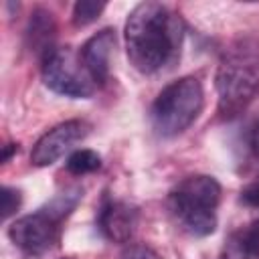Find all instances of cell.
Returning <instances> with one entry per match:
<instances>
[{"instance_id":"obj_1","label":"cell","mask_w":259,"mask_h":259,"mask_svg":"<svg viewBox=\"0 0 259 259\" xmlns=\"http://www.w3.org/2000/svg\"><path fill=\"white\" fill-rule=\"evenodd\" d=\"M182 38V18L162 2H140L125 20L127 59L144 75L168 69L180 55Z\"/></svg>"},{"instance_id":"obj_2","label":"cell","mask_w":259,"mask_h":259,"mask_svg":"<svg viewBox=\"0 0 259 259\" xmlns=\"http://www.w3.org/2000/svg\"><path fill=\"white\" fill-rule=\"evenodd\" d=\"M219 93V113L233 117L259 95V42L243 38L231 45L214 77Z\"/></svg>"},{"instance_id":"obj_3","label":"cell","mask_w":259,"mask_h":259,"mask_svg":"<svg viewBox=\"0 0 259 259\" xmlns=\"http://www.w3.org/2000/svg\"><path fill=\"white\" fill-rule=\"evenodd\" d=\"M221 200V184L206 174H194L180 180L168 204L176 221L194 237H206L217 229V206Z\"/></svg>"},{"instance_id":"obj_4","label":"cell","mask_w":259,"mask_h":259,"mask_svg":"<svg viewBox=\"0 0 259 259\" xmlns=\"http://www.w3.org/2000/svg\"><path fill=\"white\" fill-rule=\"evenodd\" d=\"M204 93L196 77H180L168 83L152 103V125L160 136L182 134L202 111Z\"/></svg>"},{"instance_id":"obj_5","label":"cell","mask_w":259,"mask_h":259,"mask_svg":"<svg viewBox=\"0 0 259 259\" xmlns=\"http://www.w3.org/2000/svg\"><path fill=\"white\" fill-rule=\"evenodd\" d=\"M75 202L77 198L69 200V194H65L55 198L47 208L16 219L8 229L10 241L28 255H42L55 249L61 239V223Z\"/></svg>"},{"instance_id":"obj_6","label":"cell","mask_w":259,"mask_h":259,"mask_svg":"<svg viewBox=\"0 0 259 259\" xmlns=\"http://www.w3.org/2000/svg\"><path fill=\"white\" fill-rule=\"evenodd\" d=\"M42 81L51 91L73 99L91 97L97 87L87 73L81 57L67 47H55L42 57Z\"/></svg>"},{"instance_id":"obj_7","label":"cell","mask_w":259,"mask_h":259,"mask_svg":"<svg viewBox=\"0 0 259 259\" xmlns=\"http://www.w3.org/2000/svg\"><path fill=\"white\" fill-rule=\"evenodd\" d=\"M87 136V123L81 119H69L63 121L49 132H45L30 152V162L34 166H51L55 164L73 144L81 142Z\"/></svg>"},{"instance_id":"obj_8","label":"cell","mask_w":259,"mask_h":259,"mask_svg":"<svg viewBox=\"0 0 259 259\" xmlns=\"http://www.w3.org/2000/svg\"><path fill=\"white\" fill-rule=\"evenodd\" d=\"M136 221H138V214H136V210L127 202L105 198L101 208H99L97 225H99L101 235L107 241H111V243H125L134 235Z\"/></svg>"},{"instance_id":"obj_9","label":"cell","mask_w":259,"mask_h":259,"mask_svg":"<svg viewBox=\"0 0 259 259\" xmlns=\"http://www.w3.org/2000/svg\"><path fill=\"white\" fill-rule=\"evenodd\" d=\"M115 47V32L111 28H103L85 40L81 47V61L95 81V85H105L109 79V57Z\"/></svg>"},{"instance_id":"obj_10","label":"cell","mask_w":259,"mask_h":259,"mask_svg":"<svg viewBox=\"0 0 259 259\" xmlns=\"http://www.w3.org/2000/svg\"><path fill=\"white\" fill-rule=\"evenodd\" d=\"M259 257V221L235 231L221 253V259H253Z\"/></svg>"},{"instance_id":"obj_11","label":"cell","mask_w":259,"mask_h":259,"mask_svg":"<svg viewBox=\"0 0 259 259\" xmlns=\"http://www.w3.org/2000/svg\"><path fill=\"white\" fill-rule=\"evenodd\" d=\"M55 32H57V26H55L53 14L45 8H36L30 14V22H28V28H26V36H28L30 47L40 51L42 57H45L51 49H55L53 47Z\"/></svg>"},{"instance_id":"obj_12","label":"cell","mask_w":259,"mask_h":259,"mask_svg":"<svg viewBox=\"0 0 259 259\" xmlns=\"http://www.w3.org/2000/svg\"><path fill=\"white\" fill-rule=\"evenodd\" d=\"M101 168V156L93 150H77L69 156L67 160V170L75 176H83V174H89V172H95Z\"/></svg>"},{"instance_id":"obj_13","label":"cell","mask_w":259,"mask_h":259,"mask_svg":"<svg viewBox=\"0 0 259 259\" xmlns=\"http://www.w3.org/2000/svg\"><path fill=\"white\" fill-rule=\"evenodd\" d=\"M105 2H97V0H79L73 6V24L75 26H87L91 22H95L99 18V14L103 12Z\"/></svg>"},{"instance_id":"obj_14","label":"cell","mask_w":259,"mask_h":259,"mask_svg":"<svg viewBox=\"0 0 259 259\" xmlns=\"http://www.w3.org/2000/svg\"><path fill=\"white\" fill-rule=\"evenodd\" d=\"M0 198H2V202H0L2 219H8L10 214H14V212L18 210V206H20V200H22L20 192H18L16 188H10V186H4V188H2Z\"/></svg>"},{"instance_id":"obj_15","label":"cell","mask_w":259,"mask_h":259,"mask_svg":"<svg viewBox=\"0 0 259 259\" xmlns=\"http://www.w3.org/2000/svg\"><path fill=\"white\" fill-rule=\"evenodd\" d=\"M119 259H162V257L148 245H130L121 251Z\"/></svg>"},{"instance_id":"obj_16","label":"cell","mask_w":259,"mask_h":259,"mask_svg":"<svg viewBox=\"0 0 259 259\" xmlns=\"http://www.w3.org/2000/svg\"><path fill=\"white\" fill-rule=\"evenodd\" d=\"M241 202H245L247 206L259 208V178L253 180L251 184H247V186L241 190Z\"/></svg>"},{"instance_id":"obj_17","label":"cell","mask_w":259,"mask_h":259,"mask_svg":"<svg viewBox=\"0 0 259 259\" xmlns=\"http://www.w3.org/2000/svg\"><path fill=\"white\" fill-rule=\"evenodd\" d=\"M247 144H249L251 152H253V154L259 158V119L251 123L249 132H247Z\"/></svg>"},{"instance_id":"obj_18","label":"cell","mask_w":259,"mask_h":259,"mask_svg":"<svg viewBox=\"0 0 259 259\" xmlns=\"http://www.w3.org/2000/svg\"><path fill=\"white\" fill-rule=\"evenodd\" d=\"M12 152H16V144H6L4 152H2V162H8V158L12 156Z\"/></svg>"},{"instance_id":"obj_19","label":"cell","mask_w":259,"mask_h":259,"mask_svg":"<svg viewBox=\"0 0 259 259\" xmlns=\"http://www.w3.org/2000/svg\"><path fill=\"white\" fill-rule=\"evenodd\" d=\"M65 259H71V257H65Z\"/></svg>"}]
</instances>
